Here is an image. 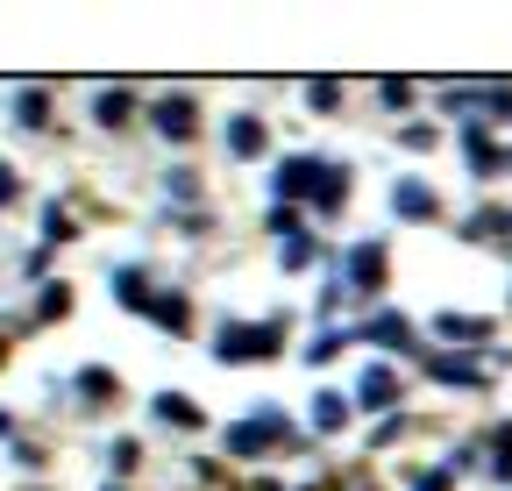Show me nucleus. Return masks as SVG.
Wrapping results in <instances>:
<instances>
[{
	"mask_svg": "<svg viewBox=\"0 0 512 491\" xmlns=\"http://www.w3.org/2000/svg\"><path fill=\"white\" fill-rule=\"evenodd\" d=\"M214 356L221 363H249V356H278V328L264 321V328H242V321H228L221 335H214Z\"/></svg>",
	"mask_w": 512,
	"mask_h": 491,
	"instance_id": "1",
	"label": "nucleus"
},
{
	"mask_svg": "<svg viewBox=\"0 0 512 491\" xmlns=\"http://www.w3.org/2000/svg\"><path fill=\"white\" fill-rule=\"evenodd\" d=\"M328 178H335L328 164H313V157H285V164H278V178H271V193H278V200H292V193H313V186L328 193Z\"/></svg>",
	"mask_w": 512,
	"mask_h": 491,
	"instance_id": "2",
	"label": "nucleus"
},
{
	"mask_svg": "<svg viewBox=\"0 0 512 491\" xmlns=\"http://www.w3.org/2000/svg\"><path fill=\"white\" fill-rule=\"evenodd\" d=\"M192 129H200V107H192V100H157V136H171V143H185Z\"/></svg>",
	"mask_w": 512,
	"mask_h": 491,
	"instance_id": "3",
	"label": "nucleus"
},
{
	"mask_svg": "<svg viewBox=\"0 0 512 491\" xmlns=\"http://www.w3.org/2000/svg\"><path fill=\"white\" fill-rule=\"evenodd\" d=\"M278 427H285L278 413H264V420H242L235 435H228V449H235V456H256V449H271V442H278Z\"/></svg>",
	"mask_w": 512,
	"mask_h": 491,
	"instance_id": "4",
	"label": "nucleus"
},
{
	"mask_svg": "<svg viewBox=\"0 0 512 491\" xmlns=\"http://www.w3.org/2000/svg\"><path fill=\"white\" fill-rule=\"evenodd\" d=\"M256 150H264V121H256V114H235V121H228V157H256Z\"/></svg>",
	"mask_w": 512,
	"mask_h": 491,
	"instance_id": "5",
	"label": "nucleus"
},
{
	"mask_svg": "<svg viewBox=\"0 0 512 491\" xmlns=\"http://www.w3.org/2000/svg\"><path fill=\"white\" fill-rule=\"evenodd\" d=\"M392 207H399L406 221H427V214H434V193L420 186V178H399V193H392Z\"/></svg>",
	"mask_w": 512,
	"mask_h": 491,
	"instance_id": "6",
	"label": "nucleus"
},
{
	"mask_svg": "<svg viewBox=\"0 0 512 491\" xmlns=\"http://www.w3.org/2000/svg\"><path fill=\"white\" fill-rule=\"evenodd\" d=\"M356 392H363V406H370V413H384V406L399 399V378H392V371H363V385H356Z\"/></svg>",
	"mask_w": 512,
	"mask_h": 491,
	"instance_id": "7",
	"label": "nucleus"
},
{
	"mask_svg": "<svg viewBox=\"0 0 512 491\" xmlns=\"http://www.w3.org/2000/svg\"><path fill=\"white\" fill-rule=\"evenodd\" d=\"M363 335H370V342H384V349H406V335H413V328H406L399 314H377V321H363Z\"/></svg>",
	"mask_w": 512,
	"mask_h": 491,
	"instance_id": "8",
	"label": "nucleus"
},
{
	"mask_svg": "<svg viewBox=\"0 0 512 491\" xmlns=\"http://www.w3.org/2000/svg\"><path fill=\"white\" fill-rule=\"evenodd\" d=\"M434 335H448V342H484V335H491V321H463V314H441V321H434Z\"/></svg>",
	"mask_w": 512,
	"mask_h": 491,
	"instance_id": "9",
	"label": "nucleus"
},
{
	"mask_svg": "<svg viewBox=\"0 0 512 491\" xmlns=\"http://www.w3.org/2000/svg\"><path fill=\"white\" fill-rule=\"evenodd\" d=\"M349 271H356V285H377V278H384V250H377V242H363V250L349 257Z\"/></svg>",
	"mask_w": 512,
	"mask_h": 491,
	"instance_id": "10",
	"label": "nucleus"
},
{
	"mask_svg": "<svg viewBox=\"0 0 512 491\" xmlns=\"http://www.w3.org/2000/svg\"><path fill=\"white\" fill-rule=\"evenodd\" d=\"M157 420H171V427H192L200 413H192V399H178V392H157Z\"/></svg>",
	"mask_w": 512,
	"mask_h": 491,
	"instance_id": "11",
	"label": "nucleus"
},
{
	"mask_svg": "<svg viewBox=\"0 0 512 491\" xmlns=\"http://www.w3.org/2000/svg\"><path fill=\"white\" fill-rule=\"evenodd\" d=\"M313 420H320V427H342V420H349V399H342V392H320V399H313Z\"/></svg>",
	"mask_w": 512,
	"mask_h": 491,
	"instance_id": "12",
	"label": "nucleus"
},
{
	"mask_svg": "<svg viewBox=\"0 0 512 491\" xmlns=\"http://www.w3.org/2000/svg\"><path fill=\"white\" fill-rule=\"evenodd\" d=\"M93 114H100V129H121V121H128V93H100Z\"/></svg>",
	"mask_w": 512,
	"mask_h": 491,
	"instance_id": "13",
	"label": "nucleus"
},
{
	"mask_svg": "<svg viewBox=\"0 0 512 491\" xmlns=\"http://www.w3.org/2000/svg\"><path fill=\"white\" fill-rule=\"evenodd\" d=\"M427 371H434V378H448V385H470V378H477L470 363H456V356H427Z\"/></svg>",
	"mask_w": 512,
	"mask_h": 491,
	"instance_id": "14",
	"label": "nucleus"
},
{
	"mask_svg": "<svg viewBox=\"0 0 512 491\" xmlns=\"http://www.w3.org/2000/svg\"><path fill=\"white\" fill-rule=\"evenodd\" d=\"M491 470L512 484V427H498V435H491Z\"/></svg>",
	"mask_w": 512,
	"mask_h": 491,
	"instance_id": "15",
	"label": "nucleus"
},
{
	"mask_svg": "<svg viewBox=\"0 0 512 491\" xmlns=\"http://www.w3.org/2000/svg\"><path fill=\"white\" fill-rule=\"evenodd\" d=\"M15 121H22V129H43V93H22L15 100Z\"/></svg>",
	"mask_w": 512,
	"mask_h": 491,
	"instance_id": "16",
	"label": "nucleus"
},
{
	"mask_svg": "<svg viewBox=\"0 0 512 491\" xmlns=\"http://www.w3.org/2000/svg\"><path fill=\"white\" fill-rule=\"evenodd\" d=\"M8 200H15V171H8V164H0V207H8Z\"/></svg>",
	"mask_w": 512,
	"mask_h": 491,
	"instance_id": "17",
	"label": "nucleus"
},
{
	"mask_svg": "<svg viewBox=\"0 0 512 491\" xmlns=\"http://www.w3.org/2000/svg\"><path fill=\"white\" fill-rule=\"evenodd\" d=\"M420 491H448V477H420Z\"/></svg>",
	"mask_w": 512,
	"mask_h": 491,
	"instance_id": "18",
	"label": "nucleus"
}]
</instances>
